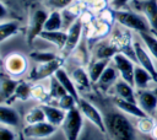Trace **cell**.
<instances>
[{
	"mask_svg": "<svg viewBox=\"0 0 157 140\" xmlns=\"http://www.w3.org/2000/svg\"><path fill=\"white\" fill-rule=\"evenodd\" d=\"M105 129L112 140H135L136 130L128 118L119 112H109L104 117Z\"/></svg>",
	"mask_w": 157,
	"mask_h": 140,
	"instance_id": "1",
	"label": "cell"
},
{
	"mask_svg": "<svg viewBox=\"0 0 157 140\" xmlns=\"http://www.w3.org/2000/svg\"><path fill=\"white\" fill-rule=\"evenodd\" d=\"M115 21L125 29H130L137 33L151 31L147 20L139 12H134L130 10H115Z\"/></svg>",
	"mask_w": 157,
	"mask_h": 140,
	"instance_id": "2",
	"label": "cell"
},
{
	"mask_svg": "<svg viewBox=\"0 0 157 140\" xmlns=\"http://www.w3.org/2000/svg\"><path fill=\"white\" fill-rule=\"evenodd\" d=\"M83 119L85 118L77 107L66 112L65 119L60 126L66 140H78L83 126Z\"/></svg>",
	"mask_w": 157,
	"mask_h": 140,
	"instance_id": "3",
	"label": "cell"
},
{
	"mask_svg": "<svg viewBox=\"0 0 157 140\" xmlns=\"http://www.w3.org/2000/svg\"><path fill=\"white\" fill-rule=\"evenodd\" d=\"M64 65V58L63 56H58L56 59L52 60V61H47V63H39L37 64L28 74V80L32 82H38L40 80L44 79H49L52 77L60 68H63Z\"/></svg>",
	"mask_w": 157,
	"mask_h": 140,
	"instance_id": "4",
	"label": "cell"
},
{
	"mask_svg": "<svg viewBox=\"0 0 157 140\" xmlns=\"http://www.w3.org/2000/svg\"><path fill=\"white\" fill-rule=\"evenodd\" d=\"M77 108L82 113L83 118L87 119L91 124H93L101 133H103V134L107 133L104 117L102 115V113L99 112V109L94 104H92L90 101H87L85 98H78V101H77Z\"/></svg>",
	"mask_w": 157,
	"mask_h": 140,
	"instance_id": "5",
	"label": "cell"
},
{
	"mask_svg": "<svg viewBox=\"0 0 157 140\" xmlns=\"http://www.w3.org/2000/svg\"><path fill=\"white\" fill-rule=\"evenodd\" d=\"M47 17H48V12L43 9H37L31 14L26 31V41L28 44H31L44 31Z\"/></svg>",
	"mask_w": 157,
	"mask_h": 140,
	"instance_id": "6",
	"label": "cell"
},
{
	"mask_svg": "<svg viewBox=\"0 0 157 140\" xmlns=\"http://www.w3.org/2000/svg\"><path fill=\"white\" fill-rule=\"evenodd\" d=\"M2 68L5 74L12 77H17L27 71L28 61L27 58L21 53H10L5 56L2 61Z\"/></svg>",
	"mask_w": 157,
	"mask_h": 140,
	"instance_id": "7",
	"label": "cell"
},
{
	"mask_svg": "<svg viewBox=\"0 0 157 140\" xmlns=\"http://www.w3.org/2000/svg\"><path fill=\"white\" fill-rule=\"evenodd\" d=\"M112 63H113L114 68L118 70L121 80H124L134 86V71L136 68L134 64V60L131 58H129L126 54L119 52L113 56Z\"/></svg>",
	"mask_w": 157,
	"mask_h": 140,
	"instance_id": "8",
	"label": "cell"
},
{
	"mask_svg": "<svg viewBox=\"0 0 157 140\" xmlns=\"http://www.w3.org/2000/svg\"><path fill=\"white\" fill-rule=\"evenodd\" d=\"M132 47H134V53H135V61H137L139 66L148 71L153 81L157 82V69L152 60V55L148 53L145 45L140 42H132Z\"/></svg>",
	"mask_w": 157,
	"mask_h": 140,
	"instance_id": "9",
	"label": "cell"
},
{
	"mask_svg": "<svg viewBox=\"0 0 157 140\" xmlns=\"http://www.w3.org/2000/svg\"><path fill=\"white\" fill-rule=\"evenodd\" d=\"M56 131V126L52 125L50 123L45 122H40V123H36V124H26V126L22 130V135L26 139H47L49 136H52L54 133Z\"/></svg>",
	"mask_w": 157,
	"mask_h": 140,
	"instance_id": "10",
	"label": "cell"
},
{
	"mask_svg": "<svg viewBox=\"0 0 157 140\" xmlns=\"http://www.w3.org/2000/svg\"><path fill=\"white\" fill-rule=\"evenodd\" d=\"M134 7L147 20L151 31L157 32V0H135Z\"/></svg>",
	"mask_w": 157,
	"mask_h": 140,
	"instance_id": "11",
	"label": "cell"
},
{
	"mask_svg": "<svg viewBox=\"0 0 157 140\" xmlns=\"http://www.w3.org/2000/svg\"><path fill=\"white\" fill-rule=\"evenodd\" d=\"M82 31H83V22L81 20V17H78L72 25H70L67 27V29H66L67 41H66L65 48L63 49V53L65 55L74 53V50L78 47L80 41H81V36H82Z\"/></svg>",
	"mask_w": 157,
	"mask_h": 140,
	"instance_id": "12",
	"label": "cell"
},
{
	"mask_svg": "<svg viewBox=\"0 0 157 140\" xmlns=\"http://www.w3.org/2000/svg\"><path fill=\"white\" fill-rule=\"evenodd\" d=\"M136 101L140 108L147 114V115H153L156 109H157V95L147 88L144 90H137L136 91Z\"/></svg>",
	"mask_w": 157,
	"mask_h": 140,
	"instance_id": "13",
	"label": "cell"
},
{
	"mask_svg": "<svg viewBox=\"0 0 157 140\" xmlns=\"http://www.w3.org/2000/svg\"><path fill=\"white\" fill-rule=\"evenodd\" d=\"M113 104L117 109H119L120 112H123L124 114H129V115H132L135 117L136 119L137 118H141L144 115H147L141 108L140 106L136 103V102H130V101H125V99H121V98H118L115 97L113 99Z\"/></svg>",
	"mask_w": 157,
	"mask_h": 140,
	"instance_id": "14",
	"label": "cell"
},
{
	"mask_svg": "<svg viewBox=\"0 0 157 140\" xmlns=\"http://www.w3.org/2000/svg\"><path fill=\"white\" fill-rule=\"evenodd\" d=\"M42 107H43V111L45 114V120L56 128L61 126V124L65 119L66 112L63 111L61 108H59L58 106H52L49 103H44V104H42Z\"/></svg>",
	"mask_w": 157,
	"mask_h": 140,
	"instance_id": "15",
	"label": "cell"
},
{
	"mask_svg": "<svg viewBox=\"0 0 157 140\" xmlns=\"http://www.w3.org/2000/svg\"><path fill=\"white\" fill-rule=\"evenodd\" d=\"M17 85H18V80H15L12 76H10L7 74L1 75L0 93H1L2 103H5L6 101H10V99H13V95H15Z\"/></svg>",
	"mask_w": 157,
	"mask_h": 140,
	"instance_id": "16",
	"label": "cell"
},
{
	"mask_svg": "<svg viewBox=\"0 0 157 140\" xmlns=\"http://www.w3.org/2000/svg\"><path fill=\"white\" fill-rule=\"evenodd\" d=\"M71 79L75 82V86L78 90V92H87V91L91 90L92 81H91V79L88 76L87 70L83 69L82 66H78V68L72 70Z\"/></svg>",
	"mask_w": 157,
	"mask_h": 140,
	"instance_id": "17",
	"label": "cell"
},
{
	"mask_svg": "<svg viewBox=\"0 0 157 140\" xmlns=\"http://www.w3.org/2000/svg\"><path fill=\"white\" fill-rule=\"evenodd\" d=\"M0 123H1V125L16 128L20 124V115L11 106H9L6 103H1V106H0Z\"/></svg>",
	"mask_w": 157,
	"mask_h": 140,
	"instance_id": "18",
	"label": "cell"
},
{
	"mask_svg": "<svg viewBox=\"0 0 157 140\" xmlns=\"http://www.w3.org/2000/svg\"><path fill=\"white\" fill-rule=\"evenodd\" d=\"M39 38L52 43L59 50H63L66 45L67 33H66V31H61V29L60 31H43L39 34Z\"/></svg>",
	"mask_w": 157,
	"mask_h": 140,
	"instance_id": "19",
	"label": "cell"
},
{
	"mask_svg": "<svg viewBox=\"0 0 157 140\" xmlns=\"http://www.w3.org/2000/svg\"><path fill=\"white\" fill-rule=\"evenodd\" d=\"M134 86L130 85L129 82L124 81V80H118L114 84V93L115 97L125 99V101H130V102H136V92L134 91Z\"/></svg>",
	"mask_w": 157,
	"mask_h": 140,
	"instance_id": "20",
	"label": "cell"
},
{
	"mask_svg": "<svg viewBox=\"0 0 157 140\" xmlns=\"http://www.w3.org/2000/svg\"><path fill=\"white\" fill-rule=\"evenodd\" d=\"M54 76L56 77V80L61 84V86L65 88V91H66L69 95L74 96V97L77 98V99L80 98V96H78V90L76 88L75 82H74L72 79H71V75H69V74L65 71L64 68H60V69L54 74Z\"/></svg>",
	"mask_w": 157,
	"mask_h": 140,
	"instance_id": "21",
	"label": "cell"
},
{
	"mask_svg": "<svg viewBox=\"0 0 157 140\" xmlns=\"http://www.w3.org/2000/svg\"><path fill=\"white\" fill-rule=\"evenodd\" d=\"M108 65H109V60H105V59H94L88 64L87 72L92 84L98 82L101 75L103 74V71L107 69Z\"/></svg>",
	"mask_w": 157,
	"mask_h": 140,
	"instance_id": "22",
	"label": "cell"
},
{
	"mask_svg": "<svg viewBox=\"0 0 157 140\" xmlns=\"http://www.w3.org/2000/svg\"><path fill=\"white\" fill-rule=\"evenodd\" d=\"M152 81H153V79L148 71H146L141 66L135 68V71H134V87L135 88H137V90L147 88L148 84Z\"/></svg>",
	"mask_w": 157,
	"mask_h": 140,
	"instance_id": "23",
	"label": "cell"
},
{
	"mask_svg": "<svg viewBox=\"0 0 157 140\" xmlns=\"http://www.w3.org/2000/svg\"><path fill=\"white\" fill-rule=\"evenodd\" d=\"M63 25H64L63 14L59 10H52L48 14L44 25V31H60L63 28Z\"/></svg>",
	"mask_w": 157,
	"mask_h": 140,
	"instance_id": "24",
	"label": "cell"
},
{
	"mask_svg": "<svg viewBox=\"0 0 157 140\" xmlns=\"http://www.w3.org/2000/svg\"><path fill=\"white\" fill-rule=\"evenodd\" d=\"M20 31V26L17 23V21H1L0 23V42L4 43L6 39L13 37L15 34H17Z\"/></svg>",
	"mask_w": 157,
	"mask_h": 140,
	"instance_id": "25",
	"label": "cell"
},
{
	"mask_svg": "<svg viewBox=\"0 0 157 140\" xmlns=\"http://www.w3.org/2000/svg\"><path fill=\"white\" fill-rule=\"evenodd\" d=\"M119 53L118 48L109 41V42H104L97 45L96 48V59H105V60H112L113 56Z\"/></svg>",
	"mask_w": 157,
	"mask_h": 140,
	"instance_id": "26",
	"label": "cell"
},
{
	"mask_svg": "<svg viewBox=\"0 0 157 140\" xmlns=\"http://www.w3.org/2000/svg\"><path fill=\"white\" fill-rule=\"evenodd\" d=\"M142 44L145 48L148 50V53L157 60V36L152 31H146V32H140L139 33Z\"/></svg>",
	"mask_w": 157,
	"mask_h": 140,
	"instance_id": "27",
	"label": "cell"
},
{
	"mask_svg": "<svg viewBox=\"0 0 157 140\" xmlns=\"http://www.w3.org/2000/svg\"><path fill=\"white\" fill-rule=\"evenodd\" d=\"M118 70L114 68V65L112 66V65H108L107 66V69L103 71V74L101 75V77H99V80H98V85H99V87H102V88H107L108 86H110L112 84H115L117 81H118Z\"/></svg>",
	"mask_w": 157,
	"mask_h": 140,
	"instance_id": "28",
	"label": "cell"
},
{
	"mask_svg": "<svg viewBox=\"0 0 157 140\" xmlns=\"http://www.w3.org/2000/svg\"><path fill=\"white\" fill-rule=\"evenodd\" d=\"M40 122H45V114H44L42 104L32 107L25 115L26 124H36V123H40Z\"/></svg>",
	"mask_w": 157,
	"mask_h": 140,
	"instance_id": "29",
	"label": "cell"
},
{
	"mask_svg": "<svg viewBox=\"0 0 157 140\" xmlns=\"http://www.w3.org/2000/svg\"><path fill=\"white\" fill-rule=\"evenodd\" d=\"M155 125H156V123H155V120H153V118L151 115H144L141 118H137L136 130L141 135H148V134L152 133Z\"/></svg>",
	"mask_w": 157,
	"mask_h": 140,
	"instance_id": "30",
	"label": "cell"
},
{
	"mask_svg": "<svg viewBox=\"0 0 157 140\" xmlns=\"http://www.w3.org/2000/svg\"><path fill=\"white\" fill-rule=\"evenodd\" d=\"M31 97L36 101H38L40 104H44V103H49L50 101V96H49V91L45 90L42 85L39 84H34L32 85V88H31Z\"/></svg>",
	"mask_w": 157,
	"mask_h": 140,
	"instance_id": "31",
	"label": "cell"
},
{
	"mask_svg": "<svg viewBox=\"0 0 157 140\" xmlns=\"http://www.w3.org/2000/svg\"><path fill=\"white\" fill-rule=\"evenodd\" d=\"M49 96H50V99H55L58 101L59 98H61L64 95H66L67 92L65 91V88L61 86V84L56 80V77L53 75L52 77H49Z\"/></svg>",
	"mask_w": 157,
	"mask_h": 140,
	"instance_id": "32",
	"label": "cell"
},
{
	"mask_svg": "<svg viewBox=\"0 0 157 140\" xmlns=\"http://www.w3.org/2000/svg\"><path fill=\"white\" fill-rule=\"evenodd\" d=\"M31 88L32 86L29 85L28 81L25 80H20L18 85L16 87L15 95H13V99H20V101H28L31 97Z\"/></svg>",
	"mask_w": 157,
	"mask_h": 140,
	"instance_id": "33",
	"label": "cell"
},
{
	"mask_svg": "<svg viewBox=\"0 0 157 140\" xmlns=\"http://www.w3.org/2000/svg\"><path fill=\"white\" fill-rule=\"evenodd\" d=\"M77 101H78L77 98H75L74 96L66 93L61 98H59L56 102H58V107L59 108H61L63 111L67 112V111H71V109L77 107Z\"/></svg>",
	"mask_w": 157,
	"mask_h": 140,
	"instance_id": "34",
	"label": "cell"
},
{
	"mask_svg": "<svg viewBox=\"0 0 157 140\" xmlns=\"http://www.w3.org/2000/svg\"><path fill=\"white\" fill-rule=\"evenodd\" d=\"M58 56H59V55H56L55 53H52V52H39V50L33 52V53H31V55H29V58H31L32 60H34L37 64L52 61V60L56 59Z\"/></svg>",
	"mask_w": 157,
	"mask_h": 140,
	"instance_id": "35",
	"label": "cell"
},
{
	"mask_svg": "<svg viewBox=\"0 0 157 140\" xmlns=\"http://www.w3.org/2000/svg\"><path fill=\"white\" fill-rule=\"evenodd\" d=\"M74 0H47V6L52 10H59L63 11L71 6Z\"/></svg>",
	"mask_w": 157,
	"mask_h": 140,
	"instance_id": "36",
	"label": "cell"
},
{
	"mask_svg": "<svg viewBox=\"0 0 157 140\" xmlns=\"http://www.w3.org/2000/svg\"><path fill=\"white\" fill-rule=\"evenodd\" d=\"M0 140H16V134L12 128L1 125L0 126Z\"/></svg>",
	"mask_w": 157,
	"mask_h": 140,
	"instance_id": "37",
	"label": "cell"
},
{
	"mask_svg": "<svg viewBox=\"0 0 157 140\" xmlns=\"http://www.w3.org/2000/svg\"><path fill=\"white\" fill-rule=\"evenodd\" d=\"M129 1H130V0H110V1H109V5H110L112 9H114V10H120V9H123Z\"/></svg>",
	"mask_w": 157,
	"mask_h": 140,
	"instance_id": "38",
	"label": "cell"
},
{
	"mask_svg": "<svg viewBox=\"0 0 157 140\" xmlns=\"http://www.w3.org/2000/svg\"><path fill=\"white\" fill-rule=\"evenodd\" d=\"M7 15V9H6V5L4 2H0V18L1 21H5V17Z\"/></svg>",
	"mask_w": 157,
	"mask_h": 140,
	"instance_id": "39",
	"label": "cell"
},
{
	"mask_svg": "<svg viewBox=\"0 0 157 140\" xmlns=\"http://www.w3.org/2000/svg\"><path fill=\"white\" fill-rule=\"evenodd\" d=\"M141 138H142V140H157V139L153 138L151 134H148V135H141Z\"/></svg>",
	"mask_w": 157,
	"mask_h": 140,
	"instance_id": "40",
	"label": "cell"
},
{
	"mask_svg": "<svg viewBox=\"0 0 157 140\" xmlns=\"http://www.w3.org/2000/svg\"><path fill=\"white\" fill-rule=\"evenodd\" d=\"M151 135H152L153 138H156V139H157V123H156V125H155V128H153V130H152Z\"/></svg>",
	"mask_w": 157,
	"mask_h": 140,
	"instance_id": "41",
	"label": "cell"
},
{
	"mask_svg": "<svg viewBox=\"0 0 157 140\" xmlns=\"http://www.w3.org/2000/svg\"><path fill=\"white\" fill-rule=\"evenodd\" d=\"M18 140H26V138H25V136H23V135L21 134V135H20V139H18Z\"/></svg>",
	"mask_w": 157,
	"mask_h": 140,
	"instance_id": "42",
	"label": "cell"
},
{
	"mask_svg": "<svg viewBox=\"0 0 157 140\" xmlns=\"http://www.w3.org/2000/svg\"><path fill=\"white\" fill-rule=\"evenodd\" d=\"M152 32H153V31H152ZM153 33H155V34H156V36H157V32H153Z\"/></svg>",
	"mask_w": 157,
	"mask_h": 140,
	"instance_id": "43",
	"label": "cell"
},
{
	"mask_svg": "<svg viewBox=\"0 0 157 140\" xmlns=\"http://www.w3.org/2000/svg\"><path fill=\"white\" fill-rule=\"evenodd\" d=\"M109 1H110V0H108V2H109Z\"/></svg>",
	"mask_w": 157,
	"mask_h": 140,
	"instance_id": "44",
	"label": "cell"
}]
</instances>
